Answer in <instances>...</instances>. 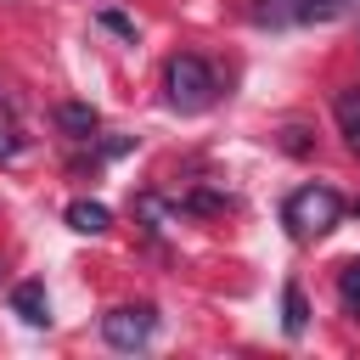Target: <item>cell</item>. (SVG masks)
I'll use <instances>...</instances> for the list:
<instances>
[{
    "label": "cell",
    "mask_w": 360,
    "mask_h": 360,
    "mask_svg": "<svg viewBox=\"0 0 360 360\" xmlns=\"http://www.w3.org/2000/svg\"><path fill=\"white\" fill-rule=\"evenodd\" d=\"M338 298H343V304L360 315V259H349V264L338 270Z\"/></svg>",
    "instance_id": "10"
},
{
    "label": "cell",
    "mask_w": 360,
    "mask_h": 360,
    "mask_svg": "<svg viewBox=\"0 0 360 360\" xmlns=\"http://www.w3.org/2000/svg\"><path fill=\"white\" fill-rule=\"evenodd\" d=\"M163 96H169L174 112H202V107H214L219 79H214V68H208L202 56H169V68H163Z\"/></svg>",
    "instance_id": "2"
},
{
    "label": "cell",
    "mask_w": 360,
    "mask_h": 360,
    "mask_svg": "<svg viewBox=\"0 0 360 360\" xmlns=\"http://www.w3.org/2000/svg\"><path fill=\"white\" fill-rule=\"evenodd\" d=\"M248 17L259 28H287V22H304L309 17V0H253Z\"/></svg>",
    "instance_id": "5"
},
{
    "label": "cell",
    "mask_w": 360,
    "mask_h": 360,
    "mask_svg": "<svg viewBox=\"0 0 360 360\" xmlns=\"http://www.w3.org/2000/svg\"><path fill=\"white\" fill-rule=\"evenodd\" d=\"M354 214H360V202H354Z\"/></svg>",
    "instance_id": "14"
},
{
    "label": "cell",
    "mask_w": 360,
    "mask_h": 360,
    "mask_svg": "<svg viewBox=\"0 0 360 360\" xmlns=\"http://www.w3.org/2000/svg\"><path fill=\"white\" fill-rule=\"evenodd\" d=\"M68 225H73L79 236H101V231L112 225V214H107V202H90V197H79V202H68Z\"/></svg>",
    "instance_id": "7"
},
{
    "label": "cell",
    "mask_w": 360,
    "mask_h": 360,
    "mask_svg": "<svg viewBox=\"0 0 360 360\" xmlns=\"http://www.w3.org/2000/svg\"><path fill=\"white\" fill-rule=\"evenodd\" d=\"M152 332H158V315H152L146 304H118V309L101 315V338H107V349H118V354L146 349Z\"/></svg>",
    "instance_id": "3"
},
{
    "label": "cell",
    "mask_w": 360,
    "mask_h": 360,
    "mask_svg": "<svg viewBox=\"0 0 360 360\" xmlns=\"http://www.w3.org/2000/svg\"><path fill=\"white\" fill-rule=\"evenodd\" d=\"M281 326H287V338H304V326H309V304H304L298 281H287V292H281Z\"/></svg>",
    "instance_id": "8"
},
{
    "label": "cell",
    "mask_w": 360,
    "mask_h": 360,
    "mask_svg": "<svg viewBox=\"0 0 360 360\" xmlns=\"http://www.w3.org/2000/svg\"><path fill=\"white\" fill-rule=\"evenodd\" d=\"M17 152H22V129H17V124H6V118H0V163H11V158H17Z\"/></svg>",
    "instance_id": "12"
},
{
    "label": "cell",
    "mask_w": 360,
    "mask_h": 360,
    "mask_svg": "<svg viewBox=\"0 0 360 360\" xmlns=\"http://www.w3.org/2000/svg\"><path fill=\"white\" fill-rule=\"evenodd\" d=\"M281 219H287V231H292L298 242H321V236L343 219V197H338L332 186H298V191L287 197Z\"/></svg>",
    "instance_id": "1"
},
{
    "label": "cell",
    "mask_w": 360,
    "mask_h": 360,
    "mask_svg": "<svg viewBox=\"0 0 360 360\" xmlns=\"http://www.w3.org/2000/svg\"><path fill=\"white\" fill-rule=\"evenodd\" d=\"M349 6H360V0H309V17H304V22H326V17H343Z\"/></svg>",
    "instance_id": "11"
},
{
    "label": "cell",
    "mask_w": 360,
    "mask_h": 360,
    "mask_svg": "<svg viewBox=\"0 0 360 360\" xmlns=\"http://www.w3.org/2000/svg\"><path fill=\"white\" fill-rule=\"evenodd\" d=\"M101 22H107V28H112V34H129V39H135V22H129V17H118V11H107V17H101Z\"/></svg>",
    "instance_id": "13"
},
{
    "label": "cell",
    "mask_w": 360,
    "mask_h": 360,
    "mask_svg": "<svg viewBox=\"0 0 360 360\" xmlns=\"http://www.w3.org/2000/svg\"><path fill=\"white\" fill-rule=\"evenodd\" d=\"M332 118H338V135H343V146L360 158V84H343V90L332 96Z\"/></svg>",
    "instance_id": "4"
},
{
    "label": "cell",
    "mask_w": 360,
    "mask_h": 360,
    "mask_svg": "<svg viewBox=\"0 0 360 360\" xmlns=\"http://www.w3.org/2000/svg\"><path fill=\"white\" fill-rule=\"evenodd\" d=\"M56 124H62L73 141H84V135H96V107H84V101H62V107H56Z\"/></svg>",
    "instance_id": "9"
},
{
    "label": "cell",
    "mask_w": 360,
    "mask_h": 360,
    "mask_svg": "<svg viewBox=\"0 0 360 360\" xmlns=\"http://www.w3.org/2000/svg\"><path fill=\"white\" fill-rule=\"evenodd\" d=\"M11 309H17L28 326H45V321H51V298H45L39 281H17V287H11Z\"/></svg>",
    "instance_id": "6"
}]
</instances>
